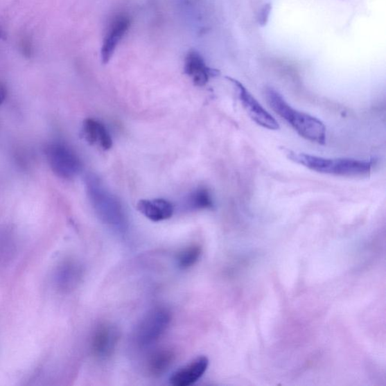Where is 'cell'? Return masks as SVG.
<instances>
[{
	"mask_svg": "<svg viewBox=\"0 0 386 386\" xmlns=\"http://www.w3.org/2000/svg\"><path fill=\"white\" fill-rule=\"evenodd\" d=\"M101 123L93 119H87L82 125V134L90 145L98 143Z\"/></svg>",
	"mask_w": 386,
	"mask_h": 386,
	"instance_id": "9a60e30c",
	"label": "cell"
},
{
	"mask_svg": "<svg viewBox=\"0 0 386 386\" xmlns=\"http://www.w3.org/2000/svg\"><path fill=\"white\" fill-rule=\"evenodd\" d=\"M188 208L194 210L211 209L213 202L211 193L206 188H197L187 199Z\"/></svg>",
	"mask_w": 386,
	"mask_h": 386,
	"instance_id": "4fadbf2b",
	"label": "cell"
},
{
	"mask_svg": "<svg viewBox=\"0 0 386 386\" xmlns=\"http://www.w3.org/2000/svg\"><path fill=\"white\" fill-rule=\"evenodd\" d=\"M171 320L167 308L157 307L146 315L136 328L135 340L141 346L156 342L166 333Z\"/></svg>",
	"mask_w": 386,
	"mask_h": 386,
	"instance_id": "5b68a950",
	"label": "cell"
},
{
	"mask_svg": "<svg viewBox=\"0 0 386 386\" xmlns=\"http://www.w3.org/2000/svg\"><path fill=\"white\" fill-rule=\"evenodd\" d=\"M264 96L274 112L285 119L299 136L313 143H325L327 128L320 119L293 108L272 87L265 89Z\"/></svg>",
	"mask_w": 386,
	"mask_h": 386,
	"instance_id": "6da1fadb",
	"label": "cell"
},
{
	"mask_svg": "<svg viewBox=\"0 0 386 386\" xmlns=\"http://www.w3.org/2000/svg\"><path fill=\"white\" fill-rule=\"evenodd\" d=\"M209 365L207 357L200 356L185 366L178 369L170 377V383L174 386H190L198 381Z\"/></svg>",
	"mask_w": 386,
	"mask_h": 386,
	"instance_id": "30bf717a",
	"label": "cell"
},
{
	"mask_svg": "<svg viewBox=\"0 0 386 386\" xmlns=\"http://www.w3.org/2000/svg\"><path fill=\"white\" fill-rule=\"evenodd\" d=\"M184 73L191 77L196 87H202L220 71L206 64L202 55L195 50L187 53L184 61Z\"/></svg>",
	"mask_w": 386,
	"mask_h": 386,
	"instance_id": "ba28073f",
	"label": "cell"
},
{
	"mask_svg": "<svg viewBox=\"0 0 386 386\" xmlns=\"http://www.w3.org/2000/svg\"><path fill=\"white\" fill-rule=\"evenodd\" d=\"M271 6L270 4L265 5L263 8H261V10L258 15V18H257V20H258V24L261 26L265 25V23L267 22Z\"/></svg>",
	"mask_w": 386,
	"mask_h": 386,
	"instance_id": "2e32d148",
	"label": "cell"
},
{
	"mask_svg": "<svg viewBox=\"0 0 386 386\" xmlns=\"http://www.w3.org/2000/svg\"><path fill=\"white\" fill-rule=\"evenodd\" d=\"M202 248L197 245H193L184 248L178 254L177 262L178 267L182 270L191 268L200 258Z\"/></svg>",
	"mask_w": 386,
	"mask_h": 386,
	"instance_id": "5bb4252c",
	"label": "cell"
},
{
	"mask_svg": "<svg viewBox=\"0 0 386 386\" xmlns=\"http://www.w3.org/2000/svg\"><path fill=\"white\" fill-rule=\"evenodd\" d=\"M46 154L53 173L64 179H72L81 173L82 161L68 145L55 142L48 145Z\"/></svg>",
	"mask_w": 386,
	"mask_h": 386,
	"instance_id": "277c9868",
	"label": "cell"
},
{
	"mask_svg": "<svg viewBox=\"0 0 386 386\" xmlns=\"http://www.w3.org/2000/svg\"><path fill=\"white\" fill-rule=\"evenodd\" d=\"M226 78L234 85L239 100L241 101L247 115L255 123L264 128H267L269 130L277 131L279 130L280 126L277 120L262 107L258 100L252 96V93L244 87L242 82L229 76Z\"/></svg>",
	"mask_w": 386,
	"mask_h": 386,
	"instance_id": "8992f818",
	"label": "cell"
},
{
	"mask_svg": "<svg viewBox=\"0 0 386 386\" xmlns=\"http://www.w3.org/2000/svg\"><path fill=\"white\" fill-rule=\"evenodd\" d=\"M87 185L93 207L100 218L107 225L123 227L125 225V216L119 201L100 186L97 178L87 177Z\"/></svg>",
	"mask_w": 386,
	"mask_h": 386,
	"instance_id": "3957f363",
	"label": "cell"
},
{
	"mask_svg": "<svg viewBox=\"0 0 386 386\" xmlns=\"http://www.w3.org/2000/svg\"><path fill=\"white\" fill-rule=\"evenodd\" d=\"M130 27L131 19L126 15H119L113 19L103 40L100 49V59L103 64H106L110 61Z\"/></svg>",
	"mask_w": 386,
	"mask_h": 386,
	"instance_id": "52a82bcc",
	"label": "cell"
},
{
	"mask_svg": "<svg viewBox=\"0 0 386 386\" xmlns=\"http://www.w3.org/2000/svg\"><path fill=\"white\" fill-rule=\"evenodd\" d=\"M137 209L153 222L170 219L174 214V205L164 199L143 200L137 202Z\"/></svg>",
	"mask_w": 386,
	"mask_h": 386,
	"instance_id": "8fae6325",
	"label": "cell"
},
{
	"mask_svg": "<svg viewBox=\"0 0 386 386\" xmlns=\"http://www.w3.org/2000/svg\"><path fill=\"white\" fill-rule=\"evenodd\" d=\"M7 96V89L5 84L0 81V107H1Z\"/></svg>",
	"mask_w": 386,
	"mask_h": 386,
	"instance_id": "e0dca14e",
	"label": "cell"
},
{
	"mask_svg": "<svg viewBox=\"0 0 386 386\" xmlns=\"http://www.w3.org/2000/svg\"><path fill=\"white\" fill-rule=\"evenodd\" d=\"M119 339V333L115 326L101 324L94 332L92 351L97 357L105 359L114 353Z\"/></svg>",
	"mask_w": 386,
	"mask_h": 386,
	"instance_id": "9c48e42d",
	"label": "cell"
},
{
	"mask_svg": "<svg viewBox=\"0 0 386 386\" xmlns=\"http://www.w3.org/2000/svg\"><path fill=\"white\" fill-rule=\"evenodd\" d=\"M287 157L297 164L301 165L316 173L340 177H367L371 174L372 161L349 158H324L310 154L285 150Z\"/></svg>",
	"mask_w": 386,
	"mask_h": 386,
	"instance_id": "7a4b0ae2",
	"label": "cell"
},
{
	"mask_svg": "<svg viewBox=\"0 0 386 386\" xmlns=\"http://www.w3.org/2000/svg\"><path fill=\"white\" fill-rule=\"evenodd\" d=\"M6 37L4 31L1 28H0V39L5 40Z\"/></svg>",
	"mask_w": 386,
	"mask_h": 386,
	"instance_id": "ac0fdd59",
	"label": "cell"
},
{
	"mask_svg": "<svg viewBox=\"0 0 386 386\" xmlns=\"http://www.w3.org/2000/svg\"><path fill=\"white\" fill-rule=\"evenodd\" d=\"M175 360L173 351L170 349H159L154 351L148 358L147 370L148 374L154 377H159L168 372Z\"/></svg>",
	"mask_w": 386,
	"mask_h": 386,
	"instance_id": "7c38bea8",
	"label": "cell"
}]
</instances>
